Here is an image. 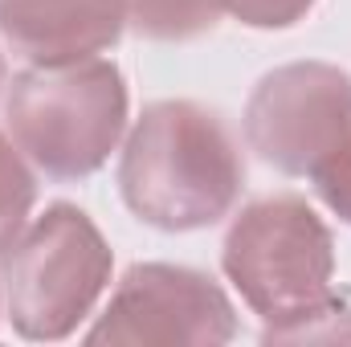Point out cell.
Listing matches in <instances>:
<instances>
[{"instance_id": "1", "label": "cell", "mask_w": 351, "mask_h": 347, "mask_svg": "<svg viewBox=\"0 0 351 347\" xmlns=\"http://www.w3.org/2000/svg\"><path fill=\"white\" fill-rule=\"evenodd\" d=\"M221 270L262 319V344H348L351 307L331 290L335 237L294 192L245 204L221 246Z\"/></svg>"}, {"instance_id": "2", "label": "cell", "mask_w": 351, "mask_h": 347, "mask_svg": "<svg viewBox=\"0 0 351 347\" xmlns=\"http://www.w3.org/2000/svg\"><path fill=\"white\" fill-rule=\"evenodd\" d=\"M245 164L225 123L188 98H164L135 119L123 160V204L152 229L192 233L233 213Z\"/></svg>"}, {"instance_id": "3", "label": "cell", "mask_w": 351, "mask_h": 347, "mask_svg": "<svg viewBox=\"0 0 351 347\" xmlns=\"http://www.w3.org/2000/svg\"><path fill=\"white\" fill-rule=\"evenodd\" d=\"M127 82L114 62L29 66L8 90L12 143L41 176L70 184L94 176L127 131Z\"/></svg>"}, {"instance_id": "4", "label": "cell", "mask_w": 351, "mask_h": 347, "mask_svg": "<svg viewBox=\"0 0 351 347\" xmlns=\"http://www.w3.org/2000/svg\"><path fill=\"white\" fill-rule=\"evenodd\" d=\"M114 254L78 204H49L4 258V311L21 339H70L110 286Z\"/></svg>"}, {"instance_id": "5", "label": "cell", "mask_w": 351, "mask_h": 347, "mask_svg": "<svg viewBox=\"0 0 351 347\" xmlns=\"http://www.w3.org/2000/svg\"><path fill=\"white\" fill-rule=\"evenodd\" d=\"M348 139L351 74L331 62L278 66L245 102V143L282 176L315 180Z\"/></svg>"}, {"instance_id": "6", "label": "cell", "mask_w": 351, "mask_h": 347, "mask_svg": "<svg viewBox=\"0 0 351 347\" xmlns=\"http://www.w3.org/2000/svg\"><path fill=\"white\" fill-rule=\"evenodd\" d=\"M233 335V302L208 274L172 261H139L114 286L110 307L86 331V344L221 347Z\"/></svg>"}, {"instance_id": "7", "label": "cell", "mask_w": 351, "mask_h": 347, "mask_svg": "<svg viewBox=\"0 0 351 347\" xmlns=\"http://www.w3.org/2000/svg\"><path fill=\"white\" fill-rule=\"evenodd\" d=\"M127 0H0V33L29 66H70L119 45Z\"/></svg>"}, {"instance_id": "8", "label": "cell", "mask_w": 351, "mask_h": 347, "mask_svg": "<svg viewBox=\"0 0 351 347\" xmlns=\"http://www.w3.org/2000/svg\"><path fill=\"white\" fill-rule=\"evenodd\" d=\"M225 0H127V25L147 41H192L217 29Z\"/></svg>"}, {"instance_id": "9", "label": "cell", "mask_w": 351, "mask_h": 347, "mask_svg": "<svg viewBox=\"0 0 351 347\" xmlns=\"http://www.w3.org/2000/svg\"><path fill=\"white\" fill-rule=\"evenodd\" d=\"M33 204H37L33 168L25 164V152L0 135V254H8L12 241L25 233Z\"/></svg>"}, {"instance_id": "10", "label": "cell", "mask_w": 351, "mask_h": 347, "mask_svg": "<svg viewBox=\"0 0 351 347\" xmlns=\"http://www.w3.org/2000/svg\"><path fill=\"white\" fill-rule=\"evenodd\" d=\"M311 8L315 0H225V12L250 29H290Z\"/></svg>"}, {"instance_id": "11", "label": "cell", "mask_w": 351, "mask_h": 347, "mask_svg": "<svg viewBox=\"0 0 351 347\" xmlns=\"http://www.w3.org/2000/svg\"><path fill=\"white\" fill-rule=\"evenodd\" d=\"M315 192L343 225H351V139L315 172Z\"/></svg>"}, {"instance_id": "12", "label": "cell", "mask_w": 351, "mask_h": 347, "mask_svg": "<svg viewBox=\"0 0 351 347\" xmlns=\"http://www.w3.org/2000/svg\"><path fill=\"white\" fill-rule=\"evenodd\" d=\"M0 90H4V58H0Z\"/></svg>"}]
</instances>
